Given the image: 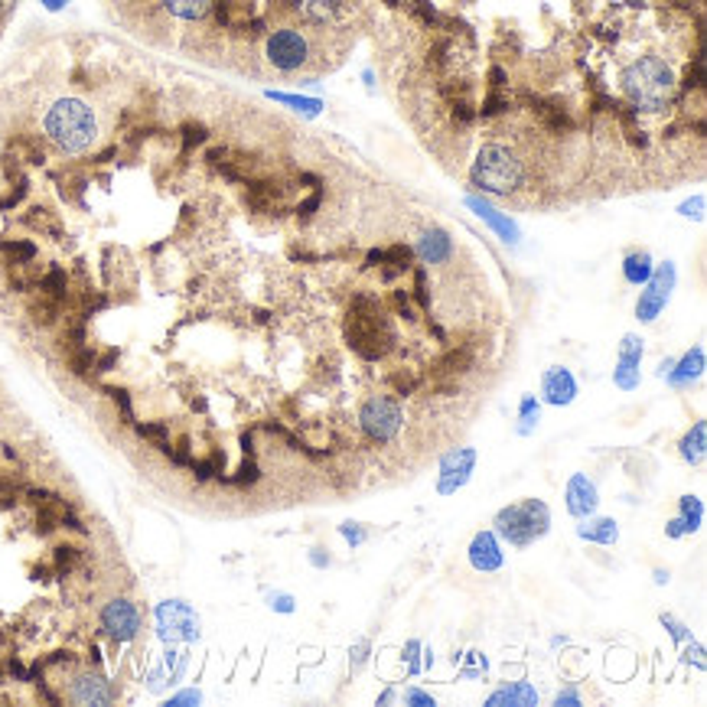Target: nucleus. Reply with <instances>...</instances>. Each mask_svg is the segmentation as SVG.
<instances>
[{"label": "nucleus", "instance_id": "f257e3e1", "mask_svg": "<svg viewBox=\"0 0 707 707\" xmlns=\"http://www.w3.org/2000/svg\"><path fill=\"white\" fill-rule=\"evenodd\" d=\"M46 137L63 153H85L99 141V117L82 99H59L43 117Z\"/></svg>", "mask_w": 707, "mask_h": 707}, {"label": "nucleus", "instance_id": "f03ea898", "mask_svg": "<svg viewBox=\"0 0 707 707\" xmlns=\"http://www.w3.org/2000/svg\"><path fill=\"white\" fill-rule=\"evenodd\" d=\"M675 89H678V82H675L672 65L659 56L636 59L623 72V91L629 95L633 105L645 108V111H659V108L668 105L675 99Z\"/></svg>", "mask_w": 707, "mask_h": 707}, {"label": "nucleus", "instance_id": "7ed1b4c3", "mask_svg": "<svg viewBox=\"0 0 707 707\" xmlns=\"http://www.w3.org/2000/svg\"><path fill=\"white\" fill-rule=\"evenodd\" d=\"M493 531L505 545L525 551V547H531L551 531V509L541 499H522L515 505H505V509L496 512Z\"/></svg>", "mask_w": 707, "mask_h": 707}, {"label": "nucleus", "instance_id": "20e7f679", "mask_svg": "<svg viewBox=\"0 0 707 707\" xmlns=\"http://www.w3.org/2000/svg\"><path fill=\"white\" fill-rule=\"evenodd\" d=\"M522 179H525V167L502 143H486L473 163V183L486 193H496V196L515 193L522 186Z\"/></svg>", "mask_w": 707, "mask_h": 707}, {"label": "nucleus", "instance_id": "39448f33", "mask_svg": "<svg viewBox=\"0 0 707 707\" xmlns=\"http://www.w3.org/2000/svg\"><path fill=\"white\" fill-rule=\"evenodd\" d=\"M358 424H362V430H366L372 440L388 444V440L398 437V430H401V424H404V411L392 394H372V398H366V404L358 408Z\"/></svg>", "mask_w": 707, "mask_h": 707}, {"label": "nucleus", "instance_id": "423d86ee", "mask_svg": "<svg viewBox=\"0 0 707 707\" xmlns=\"http://www.w3.org/2000/svg\"><path fill=\"white\" fill-rule=\"evenodd\" d=\"M157 636L167 645L179 642H196L199 639V616L196 609L183 600H167L157 607Z\"/></svg>", "mask_w": 707, "mask_h": 707}, {"label": "nucleus", "instance_id": "0eeeda50", "mask_svg": "<svg viewBox=\"0 0 707 707\" xmlns=\"http://www.w3.org/2000/svg\"><path fill=\"white\" fill-rule=\"evenodd\" d=\"M678 284V271H675L672 261H665V264H655L649 280H645V290L639 294V304H636V316L642 323H655L662 316V310L668 306L672 300V290Z\"/></svg>", "mask_w": 707, "mask_h": 707}, {"label": "nucleus", "instance_id": "6e6552de", "mask_svg": "<svg viewBox=\"0 0 707 707\" xmlns=\"http://www.w3.org/2000/svg\"><path fill=\"white\" fill-rule=\"evenodd\" d=\"M268 63L280 72H294L310 63V39L300 30L284 27L268 36Z\"/></svg>", "mask_w": 707, "mask_h": 707}, {"label": "nucleus", "instance_id": "1a4fd4ad", "mask_svg": "<svg viewBox=\"0 0 707 707\" xmlns=\"http://www.w3.org/2000/svg\"><path fill=\"white\" fill-rule=\"evenodd\" d=\"M476 460H479V453H476L473 447H457V450H450L447 457L440 460L437 493H440V496H453V493H460V489H463V486L470 483V476H473Z\"/></svg>", "mask_w": 707, "mask_h": 707}, {"label": "nucleus", "instance_id": "9d476101", "mask_svg": "<svg viewBox=\"0 0 707 707\" xmlns=\"http://www.w3.org/2000/svg\"><path fill=\"white\" fill-rule=\"evenodd\" d=\"M642 356H645L642 340H639V336H623V342H619V349H616V368H613V382H616V388H623V392H636L639 382H642V372H639Z\"/></svg>", "mask_w": 707, "mask_h": 707}, {"label": "nucleus", "instance_id": "9b49d317", "mask_svg": "<svg viewBox=\"0 0 707 707\" xmlns=\"http://www.w3.org/2000/svg\"><path fill=\"white\" fill-rule=\"evenodd\" d=\"M101 626L115 642H131L141 633V613L131 600H111L101 609Z\"/></svg>", "mask_w": 707, "mask_h": 707}, {"label": "nucleus", "instance_id": "f8f14e48", "mask_svg": "<svg viewBox=\"0 0 707 707\" xmlns=\"http://www.w3.org/2000/svg\"><path fill=\"white\" fill-rule=\"evenodd\" d=\"M565 505L571 512L573 519H591L597 515L600 509V493H597V483L587 479L583 473H573L567 479V489H565Z\"/></svg>", "mask_w": 707, "mask_h": 707}, {"label": "nucleus", "instance_id": "ddd939ff", "mask_svg": "<svg viewBox=\"0 0 707 707\" xmlns=\"http://www.w3.org/2000/svg\"><path fill=\"white\" fill-rule=\"evenodd\" d=\"M573 398H577V378L571 375V368H547L541 375V401L555 404V408H567Z\"/></svg>", "mask_w": 707, "mask_h": 707}, {"label": "nucleus", "instance_id": "4468645a", "mask_svg": "<svg viewBox=\"0 0 707 707\" xmlns=\"http://www.w3.org/2000/svg\"><path fill=\"white\" fill-rule=\"evenodd\" d=\"M470 565L479 573H496L505 565V555H502V545H499V535H496V531H479V535H473V541H470Z\"/></svg>", "mask_w": 707, "mask_h": 707}, {"label": "nucleus", "instance_id": "2eb2a0df", "mask_svg": "<svg viewBox=\"0 0 707 707\" xmlns=\"http://www.w3.org/2000/svg\"><path fill=\"white\" fill-rule=\"evenodd\" d=\"M294 4L300 13L320 23H342L362 7V0H294Z\"/></svg>", "mask_w": 707, "mask_h": 707}, {"label": "nucleus", "instance_id": "dca6fc26", "mask_svg": "<svg viewBox=\"0 0 707 707\" xmlns=\"http://www.w3.org/2000/svg\"><path fill=\"white\" fill-rule=\"evenodd\" d=\"M704 522V502L698 496H681L678 499V519L668 522L665 535L668 538H681V535H694Z\"/></svg>", "mask_w": 707, "mask_h": 707}, {"label": "nucleus", "instance_id": "f3484780", "mask_svg": "<svg viewBox=\"0 0 707 707\" xmlns=\"http://www.w3.org/2000/svg\"><path fill=\"white\" fill-rule=\"evenodd\" d=\"M69 698L75 704H108L115 694H111V688H108V681L101 675H79V678L72 681Z\"/></svg>", "mask_w": 707, "mask_h": 707}, {"label": "nucleus", "instance_id": "a211bd4d", "mask_svg": "<svg viewBox=\"0 0 707 707\" xmlns=\"http://www.w3.org/2000/svg\"><path fill=\"white\" fill-rule=\"evenodd\" d=\"M701 375H704V349H701V346H694L691 352H685V356H681L678 366L668 368V375H665V378H668L675 388H685V385H691V382H698Z\"/></svg>", "mask_w": 707, "mask_h": 707}, {"label": "nucleus", "instance_id": "6ab92c4d", "mask_svg": "<svg viewBox=\"0 0 707 707\" xmlns=\"http://www.w3.org/2000/svg\"><path fill=\"white\" fill-rule=\"evenodd\" d=\"M486 704H489V707H499V704H509V707H531V704H538V691L531 688L529 681H512V685H505V688L493 691Z\"/></svg>", "mask_w": 707, "mask_h": 707}, {"label": "nucleus", "instance_id": "aec40b11", "mask_svg": "<svg viewBox=\"0 0 707 707\" xmlns=\"http://www.w3.org/2000/svg\"><path fill=\"white\" fill-rule=\"evenodd\" d=\"M583 525H577V535L583 541H591V545H603V547H613L619 541V529L613 519H581Z\"/></svg>", "mask_w": 707, "mask_h": 707}, {"label": "nucleus", "instance_id": "412c9836", "mask_svg": "<svg viewBox=\"0 0 707 707\" xmlns=\"http://www.w3.org/2000/svg\"><path fill=\"white\" fill-rule=\"evenodd\" d=\"M186 652H179V649H170V652L163 655V668H153L151 672V688H163V685H177L179 678H183V672H186Z\"/></svg>", "mask_w": 707, "mask_h": 707}, {"label": "nucleus", "instance_id": "4be33fe9", "mask_svg": "<svg viewBox=\"0 0 707 707\" xmlns=\"http://www.w3.org/2000/svg\"><path fill=\"white\" fill-rule=\"evenodd\" d=\"M466 206L473 209V212L479 215V219H483V222H489V225H493V228L502 235V238H505V242H519V228H515V222H512V219H505V215H499V212H496V209L489 206V203H483V199L470 196V199H466Z\"/></svg>", "mask_w": 707, "mask_h": 707}, {"label": "nucleus", "instance_id": "5701e85b", "mask_svg": "<svg viewBox=\"0 0 707 707\" xmlns=\"http://www.w3.org/2000/svg\"><path fill=\"white\" fill-rule=\"evenodd\" d=\"M681 460L691 466H701L707 457V421H694V427L681 437V447H678Z\"/></svg>", "mask_w": 707, "mask_h": 707}, {"label": "nucleus", "instance_id": "b1692460", "mask_svg": "<svg viewBox=\"0 0 707 707\" xmlns=\"http://www.w3.org/2000/svg\"><path fill=\"white\" fill-rule=\"evenodd\" d=\"M652 254L649 251H629L626 261H623V278L629 280L633 287H642L652 274Z\"/></svg>", "mask_w": 707, "mask_h": 707}, {"label": "nucleus", "instance_id": "393cba45", "mask_svg": "<svg viewBox=\"0 0 707 707\" xmlns=\"http://www.w3.org/2000/svg\"><path fill=\"white\" fill-rule=\"evenodd\" d=\"M418 254H421L424 261H430V264H437V261H444L450 254V238L447 232H440V228H430L427 235H424L421 242H418Z\"/></svg>", "mask_w": 707, "mask_h": 707}, {"label": "nucleus", "instance_id": "a878e982", "mask_svg": "<svg viewBox=\"0 0 707 707\" xmlns=\"http://www.w3.org/2000/svg\"><path fill=\"white\" fill-rule=\"evenodd\" d=\"M163 7L179 20H203L212 10V0H163Z\"/></svg>", "mask_w": 707, "mask_h": 707}, {"label": "nucleus", "instance_id": "bb28decb", "mask_svg": "<svg viewBox=\"0 0 707 707\" xmlns=\"http://www.w3.org/2000/svg\"><path fill=\"white\" fill-rule=\"evenodd\" d=\"M538 421H541V401H538L535 394H525L519 404V437H529V434H535Z\"/></svg>", "mask_w": 707, "mask_h": 707}, {"label": "nucleus", "instance_id": "cd10ccee", "mask_svg": "<svg viewBox=\"0 0 707 707\" xmlns=\"http://www.w3.org/2000/svg\"><path fill=\"white\" fill-rule=\"evenodd\" d=\"M368 655H372V642H368L366 636L356 639V645L349 649V668H352V672H362V668H366Z\"/></svg>", "mask_w": 707, "mask_h": 707}, {"label": "nucleus", "instance_id": "c85d7f7f", "mask_svg": "<svg viewBox=\"0 0 707 707\" xmlns=\"http://www.w3.org/2000/svg\"><path fill=\"white\" fill-rule=\"evenodd\" d=\"M271 99H278V101H284V105H290V108H297V111H304V115H320V108H323V101L320 99H297V95H271Z\"/></svg>", "mask_w": 707, "mask_h": 707}, {"label": "nucleus", "instance_id": "c756f323", "mask_svg": "<svg viewBox=\"0 0 707 707\" xmlns=\"http://www.w3.org/2000/svg\"><path fill=\"white\" fill-rule=\"evenodd\" d=\"M340 535L349 541V547H362L368 541V529L366 525H358V522H346V525H340Z\"/></svg>", "mask_w": 707, "mask_h": 707}, {"label": "nucleus", "instance_id": "7c9ffc66", "mask_svg": "<svg viewBox=\"0 0 707 707\" xmlns=\"http://www.w3.org/2000/svg\"><path fill=\"white\" fill-rule=\"evenodd\" d=\"M418 655H421V639H411V642L404 645V655H401V662H404V668H408V675H421L424 665L418 662Z\"/></svg>", "mask_w": 707, "mask_h": 707}, {"label": "nucleus", "instance_id": "2f4dec72", "mask_svg": "<svg viewBox=\"0 0 707 707\" xmlns=\"http://www.w3.org/2000/svg\"><path fill=\"white\" fill-rule=\"evenodd\" d=\"M662 626L668 629V636H672L678 645H681V642H688V639H691V629L685 626L681 619H675L672 613H662Z\"/></svg>", "mask_w": 707, "mask_h": 707}, {"label": "nucleus", "instance_id": "473e14b6", "mask_svg": "<svg viewBox=\"0 0 707 707\" xmlns=\"http://www.w3.org/2000/svg\"><path fill=\"white\" fill-rule=\"evenodd\" d=\"M268 607L274 609V613H294L297 600L290 597V593H271V597H268Z\"/></svg>", "mask_w": 707, "mask_h": 707}, {"label": "nucleus", "instance_id": "72a5a7b5", "mask_svg": "<svg viewBox=\"0 0 707 707\" xmlns=\"http://www.w3.org/2000/svg\"><path fill=\"white\" fill-rule=\"evenodd\" d=\"M310 565L316 567V571H326V567L332 565V557H330V551H326V547H310Z\"/></svg>", "mask_w": 707, "mask_h": 707}, {"label": "nucleus", "instance_id": "f704fd0d", "mask_svg": "<svg viewBox=\"0 0 707 707\" xmlns=\"http://www.w3.org/2000/svg\"><path fill=\"white\" fill-rule=\"evenodd\" d=\"M404 701H408V704H414V707H434V704H437V701L430 698V694H424V691H418V688L404 691Z\"/></svg>", "mask_w": 707, "mask_h": 707}, {"label": "nucleus", "instance_id": "c9c22d12", "mask_svg": "<svg viewBox=\"0 0 707 707\" xmlns=\"http://www.w3.org/2000/svg\"><path fill=\"white\" fill-rule=\"evenodd\" d=\"M681 215H694V219H704V196H694V199H688L685 206H681Z\"/></svg>", "mask_w": 707, "mask_h": 707}, {"label": "nucleus", "instance_id": "e433bc0d", "mask_svg": "<svg viewBox=\"0 0 707 707\" xmlns=\"http://www.w3.org/2000/svg\"><path fill=\"white\" fill-rule=\"evenodd\" d=\"M555 704L557 707H565V704H581V694H577V691H557V698H555Z\"/></svg>", "mask_w": 707, "mask_h": 707}, {"label": "nucleus", "instance_id": "4c0bfd02", "mask_svg": "<svg viewBox=\"0 0 707 707\" xmlns=\"http://www.w3.org/2000/svg\"><path fill=\"white\" fill-rule=\"evenodd\" d=\"M196 701H199V691H186V694L173 698V704H196Z\"/></svg>", "mask_w": 707, "mask_h": 707}, {"label": "nucleus", "instance_id": "58836bf2", "mask_svg": "<svg viewBox=\"0 0 707 707\" xmlns=\"http://www.w3.org/2000/svg\"><path fill=\"white\" fill-rule=\"evenodd\" d=\"M65 4H69V0H43V7H46V10H63Z\"/></svg>", "mask_w": 707, "mask_h": 707}, {"label": "nucleus", "instance_id": "ea45409f", "mask_svg": "<svg viewBox=\"0 0 707 707\" xmlns=\"http://www.w3.org/2000/svg\"><path fill=\"white\" fill-rule=\"evenodd\" d=\"M394 698H398V694H394V691H385V694H382V698H378V704H392Z\"/></svg>", "mask_w": 707, "mask_h": 707}, {"label": "nucleus", "instance_id": "a19ab883", "mask_svg": "<svg viewBox=\"0 0 707 707\" xmlns=\"http://www.w3.org/2000/svg\"><path fill=\"white\" fill-rule=\"evenodd\" d=\"M655 583H668V571H655Z\"/></svg>", "mask_w": 707, "mask_h": 707}, {"label": "nucleus", "instance_id": "79ce46f5", "mask_svg": "<svg viewBox=\"0 0 707 707\" xmlns=\"http://www.w3.org/2000/svg\"><path fill=\"white\" fill-rule=\"evenodd\" d=\"M10 4H13V0H0V7H10Z\"/></svg>", "mask_w": 707, "mask_h": 707}]
</instances>
